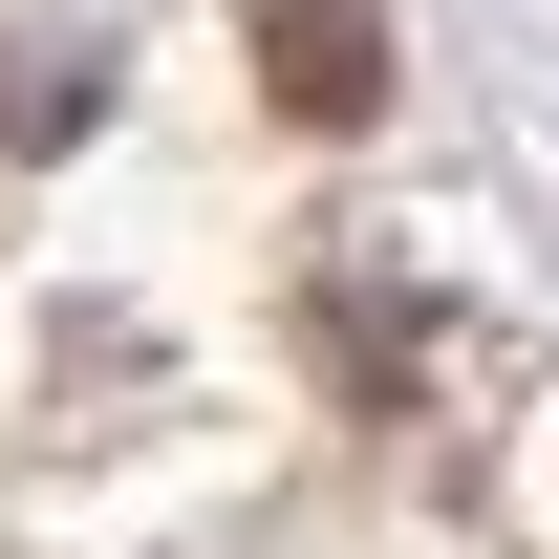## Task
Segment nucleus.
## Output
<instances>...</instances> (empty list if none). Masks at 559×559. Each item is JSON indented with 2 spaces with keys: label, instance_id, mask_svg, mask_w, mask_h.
Listing matches in <instances>:
<instances>
[{
  "label": "nucleus",
  "instance_id": "f03ea898",
  "mask_svg": "<svg viewBox=\"0 0 559 559\" xmlns=\"http://www.w3.org/2000/svg\"><path fill=\"white\" fill-rule=\"evenodd\" d=\"M86 108H108V66H86V44H22V86H0V130L44 151V130H86Z\"/></svg>",
  "mask_w": 559,
  "mask_h": 559
},
{
  "label": "nucleus",
  "instance_id": "f257e3e1",
  "mask_svg": "<svg viewBox=\"0 0 559 559\" xmlns=\"http://www.w3.org/2000/svg\"><path fill=\"white\" fill-rule=\"evenodd\" d=\"M259 66H280V108H301V130H366V108H388V22H366V0H280Z\"/></svg>",
  "mask_w": 559,
  "mask_h": 559
}]
</instances>
